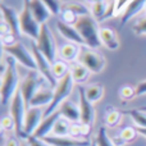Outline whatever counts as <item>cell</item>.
Wrapping results in <instances>:
<instances>
[{"instance_id": "cell-1", "label": "cell", "mask_w": 146, "mask_h": 146, "mask_svg": "<svg viewBox=\"0 0 146 146\" xmlns=\"http://www.w3.org/2000/svg\"><path fill=\"white\" fill-rule=\"evenodd\" d=\"M18 72L15 67V60L9 56L7 59V68L3 71L1 77V87H0V100L1 105H7L14 98L15 92L18 91Z\"/></svg>"}, {"instance_id": "cell-2", "label": "cell", "mask_w": 146, "mask_h": 146, "mask_svg": "<svg viewBox=\"0 0 146 146\" xmlns=\"http://www.w3.org/2000/svg\"><path fill=\"white\" fill-rule=\"evenodd\" d=\"M76 30L81 35V37L85 41V45L90 49H95L100 46V28L98 27L95 18L91 15H82L77 19L74 25Z\"/></svg>"}, {"instance_id": "cell-3", "label": "cell", "mask_w": 146, "mask_h": 146, "mask_svg": "<svg viewBox=\"0 0 146 146\" xmlns=\"http://www.w3.org/2000/svg\"><path fill=\"white\" fill-rule=\"evenodd\" d=\"M73 83H74V81H73V78H72L71 72H69L64 78H62V80L58 81V85H56L55 88H54L53 101H51L50 105L46 106V109L44 110V118L51 115L53 113H55V111L58 110L59 106L66 101V99L68 98V95L72 92Z\"/></svg>"}, {"instance_id": "cell-4", "label": "cell", "mask_w": 146, "mask_h": 146, "mask_svg": "<svg viewBox=\"0 0 146 146\" xmlns=\"http://www.w3.org/2000/svg\"><path fill=\"white\" fill-rule=\"evenodd\" d=\"M26 111H27V108H26L25 100H23V98H22V94H21L19 88H18L14 98L10 101L9 113L15 123V135H17L18 137H23V139H27V136H26V133H25Z\"/></svg>"}, {"instance_id": "cell-5", "label": "cell", "mask_w": 146, "mask_h": 146, "mask_svg": "<svg viewBox=\"0 0 146 146\" xmlns=\"http://www.w3.org/2000/svg\"><path fill=\"white\" fill-rule=\"evenodd\" d=\"M3 51L7 53L9 56H12L15 62L21 63L23 67L31 69V71H37V64H36L35 56L32 53L26 49V46L19 41H15L12 45H3Z\"/></svg>"}, {"instance_id": "cell-6", "label": "cell", "mask_w": 146, "mask_h": 146, "mask_svg": "<svg viewBox=\"0 0 146 146\" xmlns=\"http://www.w3.org/2000/svg\"><path fill=\"white\" fill-rule=\"evenodd\" d=\"M19 27L21 32L25 33L26 36L37 40L40 35L41 25L35 19L32 12L30 8V0H23V9L19 13Z\"/></svg>"}, {"instance_id": "cell-7", "label": "cell", "mask_w": 146, "mask_h": 146, "mask_svg": "<svg viewBox=\"0 0 146 146\" xmlns=\"http://www.w3.org/2000/svg\"><path fill=\"white\" fill-rule=\"evenodd\" d=\"M77 60L80 64L85 66L91 73H100L106 63L103 55H100L94 49L90 48H81Z\"/></svg>"}, {"instance_id": "cell-8", "label": "cell", "mask_w": 146, "mask_h": 146, "mask_svg": "<svg viewBox=\"0 0 146 146\" xmlns=\"http://www.w3.org/2000/svg\"><path fill=\"white\" fill-rule=\"evenodd\" d=\"M35 44L38 50L44 54V56L53 64L55 62V45H54L53 36H51V32L46 26V23L41 25L40 35H38L37 40L35 41Z\"/></svg>"}, {"instance_id": "cell-9", "label": "cell", "mask_w": 146, "mask_h": 146, "mask_svg": "<svg viewBox=\"0 0 146 146\" xmlns=\"http://www.w3.org/2000/svg\"><path fill=\"white\" fill-rule=\"evenodd\" d=\"M38 74L40 73L37 71H31L19 85V91L22 94V98L25 100L27 109H30L31 100H32L33 95L36 94V91L38 90V81H40L38 80Z\"/></svg>"}, {"instance_id": "cell-10", "label": "cell", "mask_w": 146, "mask_h": 146, "mask_svg": "<svg viewBox=\"0 0 146 146\" xmlns=\"http://www.w3.org/2000/svg\"><path fill=\"white\" fill-rule=\"evenodd\" d=\"M32 54H33V56H35L36 64H37V72L40 73V74L49 83H50L51 87L55 88V86L58 85V81H56V78L54 77L53 71H51V63L37 49L36 44H32Z\"/></svg>"}, {"instance_id": "cell-11", "label": "cell", "mask_w": 146, "mask_h": 146, "mask_svg": "<svg viewBox=\"0 0 146 146\" xmlns=\"http://www.w3.org/2000/svg\"><path fill=\"white\" fill-rule=\"evenodd\" d=\"M78 96H80V114H81V123L91 126L94 123L95 119V110H94L92 103L88 101V99L86 98L85 88L82 86L78 87Z\"/></svg>"}, {"instance_id": "cell-12", "label": "cell", "mask_w": 146, "mask_h": 146, "mask_svg": "<svg viewBox=\"0 0 146 146\" xmlns=\"http://www.w3.org/2000/svg\"><path fill=\"white\" fill-rule=\"evenodd\" d=\"M44 118V111L41 108H30L26 111L25 117V133L26 136H32Z\"/></svg>"}, {"instance_id": "cell-13", "label": "cell", "mask_w": 146, "mask_h": 146, "mask_svg": "<svg viewBox=\"0 0 146 146\" xmlns=\"http://www.w3.org/2000/svg\"><path fill=\"white\" fill-rule=\"evenodd\" d=\"M60 117L62 115H60V113H59V110H56L55 113H53L51 115L42 118L41 123L38 124V127L36 128V131L33 132L32 136H35L36 139H45V137L53 131L54 124H55V122L58 121Z\"/></svg>"}, {"instance_id": "cell-14", "label": "cell", "mask_w": 146, "mask_h": 146, "mask_svg": "<svg viewBox=\"0 0 146 146\" xmlns=\"http://www.w3.org/2000/svg\"><path fill=\"white\" fill-rule=\"evenodd\" d=\"M1 13H3L4 22L10 27L13 35L15 37H18L22 33L19 27V14H17L14 9H12L10 7H7L5 4H1Z\"/></svg>"}, {"instance_id": "cell-15", "label": "cell", "mask_w": 146, "mask_h": 146, "mask_svg": "<svg viewBox=\"0 0 146 146\" xmlns=\"http://www.w3.org/2000/svg\"><path fill=\"white\" fill-rule=\"evenodd\" d=\"M56 30H58V32L60 33L64 38H67V40L71 41V42L85 45V41L81 37V35L78 33V31L76 30L74 26L67 25L63 21H58V22H56Z\"/></svg>"}, {"instance_id": "cell-16", "label": "cell", "mask_w": 146, "mask_h": 146, "mask_svg": "<svg viewBox=\"0 0 146 146\" xmlns=\"http://www.w3.org/2000/svg\"><path fill=\"white\" fill-rule=\"evenodd\" d=\"M45 142H48L50 146H90V141L87 140H78L74 137H68V136H46L42 139Z\"/></svg>"}, {"instance_id": "cell-17", "label": "cell", "mask_w": 146, "mask_h": 146, "mask_svg": "<svg viewBox=\"0 0 146 146\" xmlns=\"http://www.w3.org/2000/svg\"><path fill=\"white\" fill-rule=\"evenodd\" d=\"M124 3H127V4L126 8L123 9V13H122V19H121L122 25H126L133 15H136L145 7L146 0H126Z\"/></svg>"}, {"instance_id": "cell-18", "label": "cell", "mask_w": 146, "mask_h": 146, "mask_svg": "<svg viewBox=\"0 0 146 146\" xmlns=\"http://www.w3.org/2000/svg\"><path fill=\"white\" fill-rule=\"evenodd\" d=\"M54 98V91L49 90V88H38L36 94L33 95L32 100H31L30 108H41V106H49L50 103L53 101Z\"/></svg>"}, {"instance_id": "cell-19", "label": "cell", "mask_w": 146, "mask_h": 146, "mask_svg": "<svg viewBox=\"0 0 146 146\" xmlns=\"http://www.w3.org/2000/svg\"><path fill=\"white\" fill-rule=\"evenodd\" d=\"M30 8L35 19L40 25H45L46 21L49 19V17L51 14L50 10L46 8V5L41 0H30Z\"/></svg>"}, {"instance_id": "cell-20", "label": "cell", "mask_w": 146, "mask_h": 146, "mask_svg": "<svg viewBox=\"0 0 146 146\" xmlns=\"http://www.w3.org/2000/svg\"><path fill=\"white\" fill-rule=\"evenodd\" d=\"M59 113L63 118L68 119L69 122H78L81 121V114H80V106L76 105L74 103L69 100H66L60 106H59Z\"/></svg>"}, {"instance_id": "cell-21", "label": "cell", "mask_w": 146, "mask_h": 146, "mask_svg": "<svg viewBox=\"0 0 146 146\" xmlns=\"http://www.w3.org/2000/svg\"><path fill=\"white\" fill-rule=\"evenodd\" d=\"M99 36H100V42L103 44L104 46L109 49V50H117L119 48V41L118 37H117V33L114 32L110 28H100V32H99Z\"/></svg>"}, {"instance_id": "cell-22", "label": "cell", "mask_w": 146, "mask_h": 146, "mask_svg": "<svg viewBox=\"0 0 146 146\" xmlns=\"http://www.w3.org/2000/svg\"><path fill=\"white\" fill-rule=\"evenodd\" d=\"M80 50L81 49L77 46V44H66V45L62 46L60 49V56L63 60L66 62H73L76 59H78L80 55Z\"/></svg>"}, {"instance_id": "cell-23", "label": "cell", "mask_w": 146, "mask_h": 146, "mask_svg": "<svg viewBox=\"0 0 146 146\" xmlns=\"http://www.w3.org/2000/svg\"><path fill=\"white\" fill-rule=\"evenodd\" d=\"M90 71L86 68L85 66L82 64L77 63L71 68V74H72V78L74 82L77 83H83L88 80V76H90Z\"/></svg>"}, {"instance_id": "cell-24", "label": "cell", "mask_w": 146, "mask_h": 146, "mask_svg": "<svg viewBox=\"0 0 146 146\" xmlns=\"http://www.w3.org/2000/svg\"><path fill=\"white\" fill-rule=\"evenodd\" d=\"M71 126L69 124V121L66 118H59L58 121L55 122L54 124V128L51 131V136H59V137H63V136H68L69 132H71Z\"/></svg>"}, {"instance_id": "cell-25", "label": "cell", "mask_w": 146, "mask_h": 146, "mask_svg": "<svg viewBox=\"0 0 146 146\" xmlns=\"http://www.w3.org/2000/svg\"><path fill=\"white\" fill-rule=\"evenodd\" d=\"M51 71H53V74L56 80H62V78H64L69 72H71L67 62L63 60V59L54 62V63L51 64Z\"/></svg>"}, {"instance_id": "cell-26", "label": "cell", "mask_w": 146, "mask_h": 146, "mask_svg": "<svg viewBox=\"0 0 146 146\" xmlns=\"http://www.w3.org/2000/svg\"><path fill=\"white\" fill-rule=\"evenodd\" d=\"M85 92H86V98L88 99L90 103H96L101 99V96L104 95V88L103 86L100 85H90L88 87L85 88Z\"/></svg>"}, {"instance_id": "cell-27", "label": "cell", "mask_w": 146, "mask_h": 146, "mask_svg": "<svg viewBox=\"0 0 146 146\" xmlns=\"http://www.w3.org/2000/svg\"><path fill=\"white\" fill-rule=\"evenodd\" d=\"M124 113L129 114L137 128H146V111L141 110V109H133V110H127Z\"/></svg>"}, {"instance_id": "cell-28", "label": "cell", "mask_w": 146, "mask_h": 146, "mask_svg": "<svg viewBox=\"0 0 146 146\" xmlns=\"http://www.w3.org/2000/svg\"><path fill=\"white\" fill-rule=\"evenodd\" d=\"M67 9L73 12L78 17H82V15H88V10L82 3H77V1H69L66 4H62V10Z\"/></svg>"}, {"instance_id": "cell-29", "label": "cell", "mask_w": 146, "mask_h": 146, "mask_svg": "<svg viewBox=\"0 0 146 146\" xmlns=\"http://www.w3.org/2000/svg\"><path fill=\"white\" fill-rule=\"evenodd\" d=\"M109 4H106L105 1L101 3H94L92 8H91V12H92V15L95 19L99 21H104V17L106 14V10H108Z\"/></svg>"}, {"instance_id": "cell-30", "label": "cell", "mask_w": 146, "mask_h": 146, "mask_svg": "<svg viewBox=\"0 0 146 146\" xmlns=\"http://www.w3.org/2000/svg\"><path fill=\"white\" fill-rule=\"evenodd\" d=\"M95 144L98 146H114V142L110 140V137L106 133V129L104 127H100L99 128V132L96 135L95 139Z\"/></svg>"}, {"instance_id": "cell-31", "label": "cell", "mask_w": 146, "mask_h": 146, "mask_svg": "<svg viewBox=\"0 0 146 146\" xmlns=\"http://www.w3.org/2000/svg\"><path fill=\"white\" fill-rule=\"evenodd\" d=\"M137 129L133 128V127H126V128L122 129L121 135H119V139L123 144H128V142H132L137 136Z\"/></svg>"}, {"instance_id": "cell-32", "label": "cell", "mask_w": 146, "mask_h": 146, "mask_svg": "<svg viewBox=\"0 0 146 146\" xmlns=\"http://www.w3.org/2000/svg\"><path fill=\"white\" fill-rule=\"evenodd\" d=\"M122 114L123 113H121V111H118V110H114V109L110 110L108 114H106V118H105L106 124H108L109 127H115L117 124L121 122Z\"/></svg>"}, {"instance_id": "cell-33", "label": "cell", "mask_w": 146, "mask_h": 146, "mask_svg": "<svg viewBox=\"0 0 146 146\" xmlns=\"http://www.w3.org/2000/svg\"><path fill=\"white\" fill-rule=\"evenodd\" d=\"M41 1L46 5V8L50 10L53 15H56L62 12V4L59 0H41Z\"/></svg>"}, {"instance_id": "cell-34", "label": "cell", "mask_w": 146, "mask_h": 146, "mask_svg": "<svg viewBox=\"0 0 146 146\" xmlns=\"http://www.w3.org/2000/svg\"><path fill=\"white\" fill-rule=\"evenodd\" d=\"M119 96L122 100H131L136 96V88L131 87V86H123L119 90Z\"/></svg>"}, {"instance_id": "cell-35", "label": "cell", "mask_w": 146, "mask_h": 146, "mask_svg": "<svg viewBox=\"0 0 146 146\" xmlns=\"http://www.w3.org/2000/svg\"><path fill=\"white\" fill-rule=\"evenodd\" d=\"M78 15H76L73 12H71V10H67V9H63L62 10V21H63L64 23H67V25H76V22H77L78 19Z\"/></svg>"}, {"instance_id": "cell-36", "label": "cell", "mask_w": 146, "mask_h": 146, "mask_svg": "<svg viewBox=\"0 0 146 146\" xmlns=\"http://www.w3.org/2000/svg\"><path fill=\"white\" fill-rule=\"evenodd\" d=\"M132 31L139 36L146 35V17L137 21V22L133 25V27H132Z\"/></svg>"}, {"instance_id": "cell-37", "label": "cell", "mask_w": 146, "mask_h": 146, "mask_svg": "<svg viewBox=\"0 0 146 146\" xmlns=\"http://www.w3.org/2000/svg\"><path fill=\"white\" fill-rule=\"evenodd\" d=\"M1 128L5 129V131H12V129L15 131V123L10 115H5L1 119Z\"/></svg>"}, {"instance_id": "cell-38", "label": "cell", "mask_w": 146, "mask_h": 146, "mask_svg": "<svg viewBox=\"0 0 146 146\" xmlns=\"http://www.w3.org/2000/svg\"><path fill=\"white\" fill-rule=\"evenodd\" d=\"M28 146H50L48 142H45L42 139H36L35 136H28L27 139Z\"/></svg>"}, {"instance_id": "cell-39", "label": "cell", "mask_w": 146, "mask_h": 146, "mask_svg": "<svg viewBox=\"0 0 146 146\" xmlns=\"http://www.w3.org/2000/svg\"><path fill=\"white\" fill-rule=\"evenodd\" d=\"M135 88H136V96L145 95V94H146V80L141 81V82H139Z\"/></svg>"}, {"instance_id": "cell-40", "label": "cell", "mask_w": 146, "mask_h": 146, "mask_svg": "<svg viewBox=\"0 0 146 146\" xmlns=\"http://www.w3.org/2000/svg\"><path fill=\"white\" fill-rule=\"evenodd\" d=\"M4 146H19V141H18L15 137H9V139L5 141Z\"/></svg>"}, {"instance_id": "cell-41", "label": "cell", "mask_w": 146, "mask_h": 146, "mask_svg": "<svg viewBox=\"0 0 146 146\" xmlns=\"http://www.w3.org/2000/svg\"><path fill=\"white\" fill-rule=\"evenodd\" d=\"M136 129H137V132H139L140 135H142V136L146 137V128H136Z\"/></svg>"}, {"instance_id": "cell-42", "label": "cell", "mask_w": 146, "mask_h": 146, "mask_svg": "<svg viewBox=\"0 0 146 146\" xmlns=\"http://www.w3.org/2000/svg\"><path fill=\"white\" fill-rule=\"evenodd\" d=\"M88 1L94 4V3H101V1H105V0H88Z\"/></svg>"}, {"instance_id": "cell-43", "label": "cell", "mask_w": 146, "mask_h": 146, "mask_svg": "<svg viewBox=\"0 0 146 146\" xmlns=\"http://www.w3.org/2000/svg\"><path fill=\"white\" fill-rule=\"evenodd\" d=\"M140 109H141V110H144V111H146V106H141Z\"/></svg>"}, {"instance_id": "cell-44", "label": "cell", "mask_w": 146, "mask_h": 146, "mask_svg": "<svg viewBox=\"0 0 146 146\" xmlns=\"http://www.w3.org/2000/svg\"><path fill=\"white\" fill-rule=\"evenodd\" d=\"M91 146H98V145H96V144H95V142H94V144H92V145H91Z\"/></svg>"}, {"instance_id": "cell-45", "label": "cell", "mask_w": 146, "mask_h": 146, "mask_svg": "<svg viewBox=\"0 0 146 146\" xmlns=\"http://www.w3.org/2000/svg\"><path fill=\"white\" fill-rule=\"evenodd\" d=\"M145 9H146V5H145Z\"/></svg>"}]
</instances>
